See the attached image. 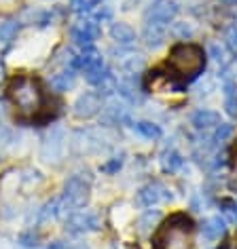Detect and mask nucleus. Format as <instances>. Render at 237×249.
Returning a JSON list of instances; mask_svg holds the SVG:
<instances>
[{
    "mask_svg": "<svg viewBox=\"0 0 237 249\" xmlns=\"http://www.w3.org/2000/svg\"><path fill=\"white\" fill-rule=\"evenodd\" d=\"M157 249H193V222L176 213L159 228L155 236Z\"/></svg>",
    "mask_w": 237,
    "mask_h": 249,
    "instance_id": "1",
    "label": "nucleus"
},
{
    "mask_svg": "<svg viewBox=\"0 0 237 249\" xmlns=\"http://www.w3.org/2000/svg\"><path fill=\"white\" fill-rule=\"evenodd\" d=\"M170 68L180 78H195L205 68V53L197 45H176L170 53Z\"/></svg>",
    "mask_w": 237,
    "mask_h": 249,
    "instance_id": "2",
    "label": "nucleus"
},
{
    "mask_svg": "<svg viewBox=\"0 0 237 249\" xmlns=\"http://www.w3.org/2000/svg\"><path fill=\"white\" fill-rule=\"evenodd\" d=\"M9 97L21 114H36L42 106V91L34 78L17 76L9 83Z\"/></svg>",
    "mask_w": 237,
    "mask_h": 249,
    "instance_id": "3",
    "label": "nucleus"
},
{
    "mask_svg": "<svg viewBox=\"0 0 237 249\" xmlns=\"http://www.w3.org/2000/svg\"><path fill=\"white\" fill-rule=\"evenodd\" d=\"M79 66L83 68L85 72V78L89 85H102L106 80V70H104V61H102V55H99L96 49L87 47L83 55L79 57Z\"/></svg>",
    "mask_w": 237,
    "mask_h": 249,
    "instance_id": "4",
    "label": "nucleus"
},
{
    "mask_svg": "<svg viewBox=\"0 0 237 249\" xmlns=\"http://www.w3.org/2000/svg\"><path fill=\"white\" fill-rule=\"evenodd\" d=\"M89 201V182H85L80 176H72L66 182L64 188V201H61V209L64 207H83Z\"/></svg>",
    "mask_w": 237,
    "mask_h": 249,
    "instance_id": "5",
    "label": "nucleus"
},
{
    "mask_svg": "<svg viewBox=\"0 0 237 249\" xmlns=\"http://www.w3.org/2000/svg\"><path fill=\"white\" fill-rule=\"evenodd\" d=\"M178 13V4L172 0H157L151 9L146 11V23H170Z\"/></svg>",
    "mask_w": 237,
    "mask_h": 249,
    "instance_id": "6",
    "label": "nucleus"
},
{
    "mask_svg": "<svg viewBox=\"0 0 237 249\" xmlns=\"http://www.w3.org/2000/svg\"><path fill=\"white\" fill-rule=\"evenodd\" d=\"M66 228L70 232H89V230L98 228V217L89 211H79V213H72L66 220Z\"/></svg>",
    "mask_w": 237,
    "mask_h": 249,
    "instance_id": "7",
    "label": "nucleus"
},
{
    "mask_svg": "<svg viewBox=\"0 0 237 249\" xmlns=\"http://www.w3.org/2000/svg\"><path fill=\"white\" fill-rule=\"evenodd\" d=\"M98 36H99V28L96 21H80L72 30V38L77 40V45L85 47V49L91 47L93 40H98Z\"/></svg>",
    "mask_w": 237,
    "mask_h": 249,
    "instance_id": "8",
    "label": "nucleus"
},
{
    "mask_svg": "<svg viewBox=\"0 0 237 249\" xmlns=\"http://www.w3.org/2000/svg\"><path fill=\"white\" fill-rule=\"evenodd\" d=\"M98 110H99V97L96 93H85V95H80L77 99V104H74V114L80 118H89L96 114Z\"/></svg>",
    "mask_w": 237,
    "mask_h": 249,
    "instance_id": "9",
    "label": "nucleus"
},
{
    "mask_svg": "<svg viewBox=\"0 0 237 249\" xmlns=\"http://www.w3.org/2000/svg\"><path fill=\"white\" fill-rule=\"evenodd\" d=\"M61 148H64V133L59 129H55L45 138V146H42V152H45L47 160L51 159H58L61 154Z\"/></svg>",
    "mask_w": 237,
    "mask_h": 249,
    "instance_id": "10",
    "label": "nucleus"
},
{
    "mask_svg": "<svg viewBox=\"0 0 237 249\" xmlns=\"http://www.w3.org/2000/svg\"><path fill=\"white\" fill-rule=\"evenodd\" d=\"M161 198H170L167 190L161 184H151V186H146V188L140 190V203L146 205V207H151V205L159 203Z\"/></svg>",
    "mask_w": 237,
    "mask_h": 249,
    "instance_id": "11",
    "label": "nucleus"
},
{
    "mask_svg": "<svg viewBox=\"0 0 237 249\" xmlns=\"http://www.w3.org/2000/svg\"><path fill=\"white\" fill-rule=\"evenodd\" d=\"M201 234H203V239H208V241H218L224 234V220L218 215L208 217V220L201 224Z\"/></svg>",
    "mask_w": 237,
    "mask_h": 249,
    "instance_id": "12",
    "label": "nucleus"
},
{
    "mask_svg": "<svg viewBox=\"0 0 237 249\" xmlns=\"http://www.w3.org/2000/svg\"><path fill=\"white\" fill-rule=\"evenodd\" d=\"M110 36H112V40L118 42V45H132V42L136 40V32L132 30V26H127V23H123V21H118V23H112V28H110Z\"/></svg>",
    "mask_w": 237,
    "mask_h": 249,
    "instance_id": "13",
    "label": "nucleus"
},
{
    "mask_svg": "<svg viewBox=\"0 0 237 249\" xmlns=\"http://www.w3.org/2000/svg\"><path fill=\"white\" fill-rule=\"evenodd\" d=\"M165 32H167V26L165 23H146L144 28V40L148 47H159L165 38Z\"/></svg>",
    "mask_w": 237,
    "mask_h": 249,
    "instance_id": "14",
    "label": "nucleus"
},
{
    "mask_svg": "<svg viewBox=\"0 0 237 249\" xmlns=\"http://www.w3.org/2000/svg\"><path fill=\"white\" fill-rule=\"evenodd\" d=\"M193 124L197 129H210V127H216L220 124V114L214 110H197L193 114Z\"/></svg>",
    "mask_w": 237,
    "mask_h": 249,
    "instance_id": "15",
    "label": "nucleus"
},
{
    "mask_svg": "<svg viewBox=\"0 0 237 249\" xmlns=\"http://www.w3.org/2000/svg\"><path fill=\"white\" fill-rule=\"evenodd\" d=\"M224 104H227L229 114L237 116V91H235L233 80H227V83H224Z\"/></svg>",
    "mask_w": 237,
    "mask_h": 249,
    "instance_id": "16",
    "label": "nucleus"
},
{
    "mask_svg": "<svg viewBox=\"0 0 237 249\" xmlns=\"http://www.w3.org/2000/svg\"><path fill=\"white\" fill-rule=\"evenodd\" d=\"M72 85H74V74L72 72H61V74H55V76L51 78V87H53V91H58V93L68 91Z\"/></svg>",
    "mask_w": 237,
    "mask_h": 249,
    "instance_id": "17",
    "label": "nucleus"
},
{
    "mask_svg": "<svg viewBox=\"0 0 237 249\" xmlns=\"http://www.w3.org/2000/svg\"><path fill=\"white\" fill-rule=\"evenodd\" d=\"M161 165H163L165 171L174 173L182 167V157H180L176 150H167V152H163V157H161Z\"/></svg>",
    "mask_w": 237,
    "mask_h": 249,
    "instance_id": "18",
    "label": "nucleus"
},
{
    "mask_svg": "<svg viewBox=\"0 0 237 249\" xmlns=\"http://www.w3.org/2000/svg\"><path fill=\"white\" fill-rule=\"evenodd\" d=\"M136 129H138L140 135H144V138H148V140L161 138V129H159V124H155V123L140 121V123H136Z\"/></svg>",
    "mask_w": 237,
    "mask_h": 249,
    "instance_id": "19",
    "label": "nucleus"
},
{
    "mask_svg": "<svg viewBox=\"0 0 237 249\" xmlns=\"http://www.w3.org/2000/svg\"><path fill=\"white\" fill-rule=\"evenodd\" d=\"M17 32H20V23L17 21H4L0 23V42H11L17 36Z\"/></svg>",
    "mask_w": 237,
    "mask_h": 249,
    "instance_id": "20",
    "label": "nucleus"
},
{
    "mask_svg": "<svg viewBox=\"0 0 237 249\" xmlns=\"http://www.w3.org/2000/svg\"><path fill=\"white\" fill-rule=\"evenodd\" d=\"M159 217H161L159 211H146V213L140 217V230H142V232H146L148 228L155 226V224L159 222Z\"/></svg>",
    "mask_w": 237,
    "mask_h": 249,
    "instance_id": "21",
    "label": "nucleus"
},
{
    "mask_svg": "<svg viewBox=\"0 0 237 249\" xmlns=\"http://www.w3.org/2000/svg\"><path fill=\"white\" fill-rule=\"evenodd\" d=\"M231 135H233V124H229V123H220L218 124V129H216V135H214V140L216 142H227Z\"/></svg>",
    "mask_w": 237,
    "mask_h": 249,
    "instance_id": "22",
    "label": "nucleus"
},
{
    "mask_svg": "<svg viewBox=\"0 0 237 249\" xmlns=\"http://www.w3.org/2000/svg\"><path fill=\"white\" fill-rule=\"evenodd\" d=\"M172 34L178 36V38H189V36H193V28L186 26V23H174Z\"/></svg>",
    "mask_w": 237,
    "mask_h": 249,
    "instance_id": "23",
    "label": "nucleus"
},
{
    "mask_svg": "<svg viewBox=\"0 0 237 249\" xmlns=\"http://www.w3.org/2000/svg\"><path fill=\"white\" fill-rule=\"evenodd\" d=\"M99 0H72V7L74 11H79V13H85V11H91Z\"/></svg>",
    "mask_w": 237,
    "mask_h": 249,
    "instance_id": "24",
    "label": "nucleus"
},
{
    "mask_svg": "<svg viewBox=\"0 0 237 249\" xmlns=\"http://www.w3.org/2000/svg\"><path fill=\"white\" fill-rule=\"evenodd\" d=\"M224 38H227L229 49L237 55V26H231V28L227 30V34H224Z\"/></svg>",
    "mask_w": 237,
    "mask_h": 249,
    "instance_id": "25",
    "label": "nucleus"
},
{
    "mask_svg": "<svg viewBox=\"0 0 237 249\" xmlns=\"http://www.w3.org/2000/svg\"><path fill=\"white\" fill-rule=\"evenodd\" d=\"M210 53H212V57H214L216 61H220V64H224L227 61V57H224V49L220 47V45H210Z\"/></svg>",
    "mask_w": 237,
    "mask_h": 249,
    "instance_id": "26",
    "label": "nucleus"
},
{
    "mask_svg": "<svg viewBox=\"0 0 237 249\" xmlns=\"http://www.w3.org/2000/svg\"><path fill=\"white\" fill-rule=\"evenodd\" d=\"M224 215L229 217L231 222H237V205H233V203H224Z\"/></svg>",
    "mask_w": 237,
    "mask_h": 249,
    "instance_id": "27",
    "label": "nucleus"
},
{
    "mask_svg": "<svg viewBox=\"0 0 237 249\" xmlns=\"http://www.w3.org/2000/svg\"><path fill=\"white\" fill-rule=\"evenodd\" d=\"M121 165H123V160H121V159H115V160H112V163H108V165L104 167V171H117Z\"/></svg>",
    "mask_w": 237,
    "mask_h": 249,
    "instance_id": "28",
    "label": "nucleus"
},
{
    "mask_svg": "<svg viewBox=\"0 0 237 249\" xmlns=\"http://www.w3.org/2000/svg\"><path fill=\"white\" fill-rule=\"evenodd\" d=\"M15 7V0H0V11H11Z\"/></svg>",
    "mask_w": 237,
    "mask_h": 249,
    "instance_id": "29",
    "label": "nucleus"
},
{
    "mask_svg": "<svg viewBox=\"0 0 237 249\" xmlns=\"http://www.w3.org/2000/svg\"><path fill=\"white\" fill-rule=\"evenodd\" d=\"M21 243L26 247H32V245H36V236H28V234H23L21 236Z\"/></svg>",
    "mask_w": 237,
    "mask_h": 249,
    "instance_id": "30",
    "label": "nucleus"
},
{
    "mask_svg": "<svg viewBox=\"0 0 237 249\" xmlns=\"http://www.w3.org/2000/svg\"><path fill=\"white\" fill-rule=\"evenodd\" d=\"M47 249H68V247L64 245V243H59V241H58V243H51V245H49Z\"/></svg>",
    "mask_w": 237,
    "mask_h": 249,
    "instance_id": "31",
    "label": "nucleus"
},
{
    "mask_svg": "<svg viewBox=\"0 0 237 249\" xmlns=\"http://www.w3.org/2000/svg\"><path fill=\"white\" fill-rule=\"evenodd\" d=\"M220 2H222V4H229V7H235L237 0H220Z\"/></svg>",
    "mask_w": 237,
    "mask_h": 249,
    "instance_id": "32",
    "label": "nucleus"
},
{
    "mask_svg": "<svg viewBox=\"0 0 237 249\" xmlns=\"http://www.w3.org/2000/svg\"><path fill=\"white\" fill-rule=\"evenodd\" d=\"M235 186H237V171H235Z\"/></svg>",
    "mask_w": 237,
    "mask_h": 249,
    "instance_id": "33",
    "label": "nucleus"
},
{
    "mask_svg": "<svg viewBox=\"0 0 237 249\" xmlns=\"http://www.w3.org/2000/svg\"><path fill=\"white\" fill-rule=\"evenodd\" d=\"M0 114H2V104H0Z\"/></svg>",
    "mask_w": 237,
    "mask_h": 249,
    "instance_id": "34",
    "label": "nucleus"
},
{
    "mask_svg": "<svg viewBox=\"0 0 237 249\" xmlns=\"http://www.w3.org/2000/svg\"><path fill=\"white\" fill-rule=\"evenodd\" d=\"M222 249H229V247H227V245H224V247H222Z\"/></svg>",
    "mask_w": 237,
    "mask_h": 249,
    "instance_id": "35",
    "label": "nucleus"
},
{
    "mask_svg": "<svg viewBox=\"0 0 237 249\" xmlns=\"http://www.w3.org/2000/svg\"><path fill=\"white\" fill-rule=\"evenodd\" d=\"M0 72H2V70H0Z\"/></svg>",
    "mask_w": 237,
    "mask_h": 249,
    "instance_id": "36",
    "label": "nucleus"
}]
</instances>
